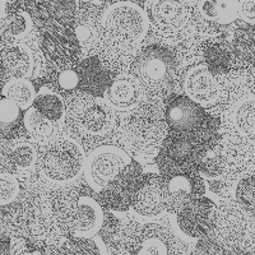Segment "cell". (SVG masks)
Listing matches in <instances>:
<instances>
[{
  "mask_svg": "<svg viewBox=\"0 0 255 255\" xmlns=\"http://www.w3.org/2000/svg\"><path fill=\"white\" fill-rule=\"evenodd\" d=\"M10 255H42L41 252L31 249L24 240H17L10 248Z\"/></svg>",
  "mask_w": 255,
  "mask_h": 255,
  "instance_id": "obj_34",
  "label": "cell"
},
{
  "mask_svg": "<svg viewBox=\"0 0 255 255\" xmlns=\"http://www.w3.org/2000/svg\"><path fill=\"white\" fill-rule=\"evenodd\" d=\"M216 207L207 198H194L184 204L177 212V223L186 235L203 236L213 225Z\"/></svg>",
  "mask_w": 255,
  "mask_h": 255,
  "instance_id": "obj_10",
  "label": "cell"
},
{
  "mask_svg": "<svg viewBox=\"0 0 255 255\" xmlns=\"http://www.w3.org/2000/svg\"><path fill=\"white\" fill-rule=\"evenodd\" d=\"M32 19L29 14L23 10H17L12 17L3 23L4 35L13 41H19L27 37L32 31Z\"/></svg>",
  "mask_w": 255,
  "mask_h": 255,
  "instance_id": "obj_23",
  "label": "cell"
},
{
  "mask_svg": "<svg viewBox=\"0 0 255 255\" xmlns=\"http://www.w3.org/2000/svg\"><path fill=\"white\" fill-rule=\"evenodd\" d=\"M239 17L249 24H255V0H240Z\"/></svg>",
  "mask_w": 255,
  "mask_h": 255,
  "instance_id": "obj_31",
  "label": "cell"
},
{
  "mask_svg": "<svg viewBox=\"0 0 255 255\" xmlns=\"http://www.w3.org/2000/svg\"><path fill=\"white\" fill-rule=\"evenodd\" d=\"M37 151L26 140H19L12 148V161L18 171H31L37 165Z\"/></svg>",
  "mask_w": 255,
  "mask_h": 255,
  "instance_id": "obj_24",
  "label": "cell"
},
{
  "mask_svg": "<svg viewBox=\"0 0 255 255\" xmlns=\"http://www.w3.org/2000/svg\"><path fill=\"white\" fill-rule=\"evenodd\" d=\"M105 97L111 108L130 111L142 101V87L133 76L123 74L113 82Z\"/></svg>",
  "mask_w": 255,
  "mask_h": 255,
  "instance_id": "obj_14",
  "label": "cell"
},
{
  "mask_svg": "<svg viewBox=\"0 0 255 255\" xmlns=\"http://www.w3.org/2000/svg\"><path fill=\"white\" fill-rule=\"evenodd\" d=\"M135 215L147 220H154L163 215L167 209L165 199V188L159 180L153 179L148 181L138 191L131 204Z\"/></svg>",
  "mask_w": 255,
  "mask_h": 255,
  "instance_id": "obj_13",
  "label": "cell"
},
{
  "mask_svg": "<svg viewBox=\"0 0 255 255\" xmlns=\"http://www.w3.org/2000/svg\"><path fill=\"white\" fill-rule=\"evenodd\" d=\"M166 127L162 105L152 100L129 111L120 128V135L134 153L153 154L165 138Z\"/></svg>",
  "mask_w": 255,
  "mask_h": 255,
  "instance_id": "obj_2",
  "label": "cell"
},
{
  "mask_svg": "<svg viewBox=\"0 0 255 255\" xmlns=\"http://www.w3.org/2000/svg\"><path fill=\"white\" fill-rule=\"evenodd\" d=\"M19 195V183L13 175L0 172V206L13 203Z\"/></svg>",
  "mask_w": 255,
  "mask_h": 255,
  "instance_id": "obj_27",
  "label": "cell"
},
{
  "mask_svg": "<svg viewBox=\"0 0 255 255\" xmlns=\"http://www.w3.org/2000/svg\"><path fill=\"white\" fill-rule=\"evenodd\" d=\"M86 156L76 139H54L41 152L37 159L42 179L51 185L74 183L83 172Z\"/></svg>",
  "mask_w": 255,
  "mask_h": 255,
  "instance_id": "obj_3",
  "label": "cell"
},
{
  "mask_svg": "<svg viewBox=\"0 0 255 255\" xmlns=\"http://www.w3.org/2000/svg\"><path fill=\"white\" fill-rule=\"evenodd\" d=\"M23 123L29 135L41 144H47L55 139L59 131V124H60V123L52 122L45 118L33 106L26 110Z\"/></svg>",
  "mask_w": 255,
  "mask_h": 255,
  "instance_id": "obj_19",
  "label": "cell"
},
{
  "mask_svg": "<svg viewBox=\"0 0 255 255\" xmlns=\"http://www.w3.org/2000/svg\"><path fill=\"white\" fill-rule=\"evenodd\" d=\"M232 127L244 139L255 143V97L241 100L234 108Z\"/></svg>",
  "mask_w": 255,
  "mask_h": 255,
  "instance_id": "obj_20",
  "label": "cell"
},
{
  "mask_svg": "<svg viewBox=\"0 0 255 255\" xmlns=\"http://www.w3.org/2000/svg\"><path fill=\"white\" fill-rule=\"evenodd\" d=\"M239 3L240 0H200L198 10L206 20L230 24L239 17Z\"/></svg>",
  "mask_w": 255,
  "mask_h": 255,
  "instance_id": "obj_18",
  "label": "cell"
},
{
  "mask_svg": "<svg viewBox=\"0 0 255 255\" xmlns=\"http://www.w3.org/2000/svg\"><path fill=\"white\" fill-rule=\"evenodd\" d=\"M101 44L109 56L128 58L140 46L149 29L144 9L131 1H118L101 15Z\"/></svg>",
  "mask_w": 255,
  "mask_h": 255,
  "instance_id": "obj_1",
  "label": "cell"
},
{
  "mask_svg": "<svg viewBox=\"0 0 255 255\" xmlns=\"http://www.w3.org/2000/svg\"><path fill=\"white\" fill-rule=\"evenodd\" d=\"M203 183L199 179L177 175L168 181L165 188V199L167 209L179 211L186 202L203 193Z\"/></svg>",
  "mask_w": 255,
  "mask_h": 255,
  "instance_id": "obj_16",
  "label": "cell"
},
{
  "mask_svg": "<svg viewBox=\"0 0 255 255\" xmlns=\"http://www.w3.org/2000/svg\"><path fill=\"white\" fill-rule=\"evenodd\" d=\"M79 77L74 70L68 69L64 70L63 73H60V76L58 78V83L63 90H73L78 86Z\"/></svg>",
  "mask_w": 255,
  "mask_h": 255,
  "instance_id": "obj_32",
  "label": "cell"
},
{
  "mask_svg": "<svg viewBox=\"0 0 255 255\" xmlns=\"http://www.w3.org/2000/svg\"><path fill=\"white\" fill-rule=\"evenodd\" d=\"M236 198L245 211L255 216V174L239 183L236 188Z\"/></svg>",
  "mask_w": 255,
  "mask_h": 255,
  "instance_id": "obj_26",
  "label": "cell"
},
{
  "mask_svg": "<svg viewBox=\"0 0 255 255\" xmlns=\"http://www.w3.org/2000/svg\"><path fill=\"white\" fill-rule=\"evenodd\" d=\"M149 23L162 37L181 40L191 28L190 10L183 0H152Z\"/></svg>",
  "mask_w": 255,
  "mask_h": 255,
  "instance_id": "obj_9",
  "label": "cell"
},
{
  "mask_svg": "<svg viewBox=\"0 0 255 255\" xmlns=\"http://www.w3.org/2000/svg\"><path fill=\"white\" fill-rule=\"evenodd\" d=\"M35 106L38 113H41L45 118L52 120V122L60 123L65 119V110L67 106L64 104V100L61 96L54 92L47 87L40 88V91L36 95Z\"/></svg>",
  "mask_w": 255,
  "mask_h": 255,
  "instance_id": "obj_21",
  "label": "cell"
},
{
  "mask_svg": "<svg viewBox=\"0 0 255 255\" xmlns=\"http://www.w3.org/2000/svg\"><path fill=\"white\" fill-rule=\"evenodd\" d=\"M76 36L84 52H93L101 44L102 27L99 9L90 3H84L77 9Z\"/></svg>",
  "mask_w": 255,
  "mask_h": 255,
  "instance_id": "obj_12",
  "label": "cell"
},
{
  "mask_svg": "<svg viewBox=\"0 0 255 255\" xmlns=\"http://www.w3.org/2000/svg\"><path fill=\"white\" fill-rule=\"evenodd\" d=\"M78 240H72L65 244L64 254L65 255H106L105 248L100 243H96L92 239L77 238Z\"/></svg>",
  "mask_w": 255,
  "mask_h": 255,
  "instance_id": "obj_25",
  "label": "cell"
},
{
  "mask_svg": "<svg viewBox=\"0 0 255 255\" xmlns=\"http://www.w3.org/2000/svg\"><path fill=\"white\" fill-rule=\"evenodd\" d=\"M213 229L217 240L232 252H247L255 247V223L240 207L226 204L216 209Z\"/></svg>",
  "mask_w": 255,
  "mask_h": 255,
  "instance_id": "obj_6",
  "label": "cell"
},
{
  "mask_svg": "<svg viewBox=\"0 0 255 255\" xmlns=\"http://www.w3.org/2000/svg\"><path fill=\"white\" fill-rule=\"evenodd\" d=\"M166 124L177 131L194 129L203 119L200 106L189 97H177L165 110Z\"/></svg>",
  "mask_w": 255,
  "mask_h": 255,
  "instance_id": "obj_15",
  "label": "cell"
},
{
  "mask_svg": "<svg viewBox=\"0 0 255 255\" xmlns=\"http://www.w3.org/2000/svg\"><path fill=\"white\" fill-rule=\"evenodd\" d=\"M55 215L61 230L74 238H95L104 225V211L91 197H81L68 211H59Z\"/></svg>",
  "mask_w": 255,
  "mask_h": 255,
  "instance_id": "obj_8",
  "label": "cell"
},
{
  "mask_svg": "<svg viewBox=\"0 0 255 255\" xmlns=\"http://www.w3.org/2000/svg\"><path fill=\"white\" fill-rule=\"evenodd\" d=\"M129 154L115 145H102L92 152L84 162V177L95 191L104 190L127 166L130 165Z\"/></svg>",
  "mask_w": 255,
  "mask_h": 255,
  "instance_id": "obj_7",
  "label": "cell"
},
{
  "mask_svg": "<svg viewBox=\"0 0 255 255\" xmlns=\"http://www.w3.org/2000/svg\"><path fill=\"white\" fill-rule=\"evenodd\" d=\"M65 122L82 138L101 140L111 133L116 120L108 102L92 96H79L67 106Z\"/></svg>",
  "mask_w": 255,
  "mask_h": 255,
  "instance_id": "obj_4",
  "label": "cell"
},
{
  "mask_svg": "<svg viewBox=\"0 0 255 255\" xmlns=\"http://www.w3.org/2000/svg\"><path fill=\"white\" fill-rule=\"evenodd\" d=\"M238 50L244 59L255 63V32L245 33L239 38Z\"/></svg>",
  "mask_w": 255,
  "mask_h": 255,
  "instance_id": "obj_30",
  "label": "cell"
},
{
  "mask_svg": "<svg viewBox=\"0 0 255 255\" xmlns=\"http://www.w3.org/2000/svg\"><path fill=\"white\" fill-rule=\"evenodd\" d=\"M184 92L186 97L199 106H207L217 101L220 84L204 64L191 67L184 78Z\"/></svg>",
  "mask_w": 255,
  "mask_h": 255,
  "instance_id": "obj_11",
  "label": "cell"
},
{
  "mask_svg": "<svg viewBox=\"0 0 255 255\" xmlns=\"http://www.w3.org/2000/svg\"><path fill=\"white\" fill-rule=\"evenodd\" d=\"M0 61L9 76L13 78H27L32 76L35 58L26 45H12L0 51Z\"/></svg>",
  "mask_w": 255,
  "mask_h": 255,
  "instance_id": "obj_17",
  "label": "cell"
},
{
  "mask_svg": "<svg viewBox=\"0 0 255 255\" xmlns=\"http://www.w3.org/2000/svg\"><path fill=\"white\" fill-rule=\"evenodd\" d=\"M17 0H0V22H5L17 12Z\"/></svg>",
  "mask_w": 255,
  "mask_h": 255,
  "instance_id": "obj_33",
  "label": "cell"
},
{
  "mask_svg": "<svg viewBox=\"0 0 255 255\" xmlns=\"http://www.w3.org/2000/svg\"><path fill=\"white\" fill-rule=\"evenodd\" d=\"M102 1H108V0H102Z\"/></svg>",
  "mask_w": 255,
  "mask_h": 255,
  "instance_id": "obj_36",
  "label": "cell"
},
{
  "mask_svg": "<svg viewBox=\"0 0 255 255\" xmlns=\"http://www.w3.org/2000/svg\"><path fill=\"white\" fill-rule=\"evenodd\" d=\"M133 74L144 90L151 92L167 91L174 83L176 74L175 58L163 47H145L134 60Z\"/></svg>",
  "mask_w": 255,
  "mask_h": 255,
  "instance_id": "obj_5",
  "label": "cell"
},
{
  "mask_svg": "<svg viewBox=\"0 0 255 255\" xmlns=\"http://www.w3.org/2000/svg\"><path fill=\"white\" fill-rule=\"evenodd\" d=\"M136 255H170V248L162 236L149 234L142 241Z\"/></svg>",
  "mask_w": 255,
  "mask_h": 255,
  "instance_id": "obj_28",
  "label": "cell"
},
{
  "mask_svg": "<svg viewBox=\"0 0 255 255\" xmlns=\"http://www.w3.org/2000/svg\"><path fill=\"white\" fill-rule=\"evenodd\" d=\"M20 116V109L13 101L8 99H0V125L10 127L18 122Z\"/></svg>",
  "mask_w": 255,
  "mask_h": 255,
  "instance_id": "obj_29",
  "label": "cell"
},
{
  "mask_svg": "<svg viewBox=\"0 0 255 255\" xmlns=\"http://www.w3.org/2000/svg\"><path fill=\"white\" fill-rule=\"evenodd\" d=\"M10 248L12 244L8 238L0 239V255H10Z\"/></svg>",
  "mask_w": 255,
  "mask_h": 255,
  "instance_id": "obj_35",
  "label": "cell"
},
{
  "mask_svg": "<svg viewBox=\"0 0 255 255\" xmlns=\"http://www.w3.org/2000/svg\"><path fill=\"white\" fill-rule=\"evenodd\" d=\"M1 93L5 99L14 102L20 110H27L33 105L36 91L33 84L27 78H12L4 84Z\"/></svg>",
  "mask_w": 255,
  "mask_h": 255,
  "instance_id": "obj_22",
  "label": "cell"
}]
</instances>
